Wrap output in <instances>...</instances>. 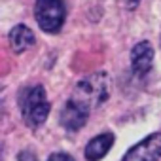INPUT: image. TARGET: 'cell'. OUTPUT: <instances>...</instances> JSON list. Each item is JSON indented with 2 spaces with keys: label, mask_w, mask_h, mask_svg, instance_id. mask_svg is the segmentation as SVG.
Listing matches in <instances>:
<instances>
[{
  "label": "cell",
  "mask_w": 161,
  "mask_h": 161,
  "mask_svg": "<svg viewBox=\"0 0 161 161\" xmlns=\"http://www.w3.org/2000/svg\"><path fill=\"white\" fill-rule=\"evenodd\" d=\"M89 118V108L76 99H70L64 103L61 114H59V123L66 131H80Z\"/></svg>",
  "instance_id": "obj_5"
},
{
  "label": "cell",
  "mask_w": 161,
  "mask_h": 161,
  "mask_svg": "<svg viewBox=\"0 0 161 161\" xmlns=\"http://www.w3.org/2000/svg\"><path fill=\"white\" fill-rule=\"evenodd\" d=\"M17 161H38V159H36V155H34L32 152H29V150H23V152H19V155H17Z\"/></svg>",
  "instance_id": "obj_10"
},
{
  "label": "cell",
  "mask_w": 161,
  "mask_h": 161,
  "mask_svg": "<svg viewBox=\"0 0 161 161\" xmlns=\"http://www.w3.org/2000/svg\"><path fill=\"white\" fill-rule=\"evenodd\" d=\"M47 161H76L72 155H68V153H64V152H55V153H51L49 157H47Z\"/></svg>",
  "instance_id": "obj_9"
},
{
  "label": "cell",
  "mask_w": 161,
  "mask_h": 161,
  "mask_svg": "<svg viewBox=\"0 0 161 161\" xmlns=\"http://www.w3.org/2000/svg\"><path fill=\"white\" fill-rule=\"evenodd\" d=\"M112 144H114V135L112 133H101V135L93 136L87 142V146H86V159L87 161H99V159H103L110 152Z\"/></svg>",
  "instance_id": "obj_7"
},
{
  "label": "cell",
  "mask_w": 161,
  "mask_h": 161,
  "mask_svg": "<svg viewBox=\"0 0 161 161\" xmlns=\"http://www.w3.org/2000/svg\"><path fill=\"white\" fill-rule=\"evenodd\" d=\"M110 95V78L104 72H95L89 74L86 78H82L76 86V95L74 99L84 103L89 110L101 106L103 103H106Z\"/></svg>",
  "instance_id": "obj_2"
},
{
  "label": "cell",
  "mask_w": 161,
  "mask_h": 161,
  "mask_svg": "<svg viewBox=\"0 0 161 161\" xmlns=\"http://www.w3.org/2000/svg\"><path fill=\"white\" fill-rule=\"evenodd\" d=\"M138 2H140V0H123V4H125V8H129V10L136 8V6H138Z\"/></svg>",
  "instance_id": "obj_11"
},
{
  "label": "cell",
  "mask_w": 161,
  "mask_h": 161,
  "mask_svg": "<svg viewBox=\"0 0 161 161\" xmlns=\"http://www.w3.org/2000/svg\"><path fill=\"white\" fill-rule=\"evenodd\" d=\"M66 8L64 0H36L34 4V19L44 32H59L64 25Z\"/></svg>",
  "instance_id": "obj_3"
},
{
  "label": "cell",
  "mask_w": 161,
  "mask_h": 161,
  "mask_svg": "<svg viewBox=\"0 0 161 161\" xmlns=\"http://www.w3.org/2000/svg\"><path fill=\"white\" fill-rule=\"evenodd\" d=\"M8 40H10V46H12V49L15 53H23L34 44V34L27 25H15L10 31Z\"/></svg>",
  "instance_id": "obj_8"
},
{
  "label": "cell",
  "mask_w": 161,
  "mask_h": 161,
  "mask_svg": "<svg viewBox=\"0 0 161 161\" xmlns=\"http://www.w3.org/2000/svg\"><path fill=\"white\" fill-rule=\"evenodd\" d=\"M153 63V47L150 42H138L131 49V70L135 76L144 78L152 70Z\"/></svg>",
  "instance_id": "obj_6"
},
{
  "label": "cell",
  "mask_w": 161,
  "mask_h": 161,
  "mask_svg": "<svg viewBox=\"0 0 161 161\" xmlns=\"http://www.w3.org/2000/svg\"><path fill=\"white\" fill-rule=\"evenodd\" d=\"M19 110L25 123L31 129L40 127L49 114V101L46 99V89L42 86H27L17 95Z\"/></svg>",
  "instance_id": "obj_1"
},
{
  "label": "cell",
  "mask_w": 161,
  "mask_h": 161,
  "mask_svg": "<svg viewBox=\"0 0 161 161\" xmlns=\"http://www.w3.org/2000/svg\"><path fill=\"white\" fill-rule=\"evenodd\" d=\"M161 159V133H152L136 146L129 148L121 161H159Z\"/></svg>",
  "instance_id": "obj_4"
}]
</instances>
